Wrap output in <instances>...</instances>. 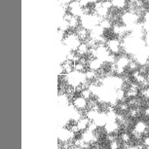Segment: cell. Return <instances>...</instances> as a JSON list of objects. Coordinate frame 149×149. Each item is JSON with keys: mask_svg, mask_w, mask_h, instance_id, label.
<instances>
[{"mask_svg": "<svg viewBox=\"0 0 149 149\" xmlns=\"http://www.w3.org/2000/svg\"><path fill=\"white\" fill-rule=\"evenodd\" d=\"M105 46L107 48L109 53L114 54L116 56H119L120 54H123V49H122V42L119 38L113 37L110 39H107L105 43Z\"/></svg>", "mask_w": 149, "mask_h": 149, "instance_id": "1", "label": "cell"}, {"mask_svg": "<svg viewBox=\"0 0 149 149\" xmlns=\"http://www.w3.org/2000/svg\"><path fill=\"white\" fill-rule=\"evenodd\" d=\"M149 126V124L147 121H144V120H137L134 123V130L137 132L139 134H141L143 136V133L145 132V130L147 129V127Z\"/></svg>", "mask_w": 149, "mask_h": 149, "instance_id": "2", "label": "cell"}, {"mask_svg": "<svg viewBox=\"0 0 149 149\" xmlns=\"http://www.w3.org/2000/svg\"><path fill=\"white\" fill-rule=\"evenodd\" d=\"M74 106L78 110H86V109H88V100L80 95L74 100Z\"/></svg>", "mask_w": 149, "mask_h": 149, "instance_id": "3", "label": "cell"}, {"mask_svg": "<svg viewBox=\"0 0 149 149\" xmlns=\"http://www.w3.org/2000/svg\"><path fill=\"white\" fill-rule=\"evenodd\" d=\"M112 7L119 11H124L127 9L128 0H110Z\"/></svg>", "mask_w": 149, "mask_h": 149, "instance_id": "4", "label": "cell"}, {"mask_svg": "<svg viewBox=\"0 0 149 149\" xmlns=\"http://www.w3.org/2000/svg\"><path fill=\"white\" fill-rule=\"evenodd\" d=\"M90 122H91V120H89L87 117H82L79 121H77L76 126H77L78 130H79L80 132L86 131L87 129H88V127H89Z\"/></svg>", "mask_w": 149, "mask_h": 149, "instance_id": "5", "label": "cell"}, {"mask_svg": "<svg viewBox=\"0 0 149 149\" xmlns=\"http://www.w3.org/2000/svg\"><path fill=\"white\" fill-rule=\"evenodd\" d=\"M80 95L82 97H84L85 100H90L91 98H93V97H94V95H93V93L90 91L89 89H85V90H83L82 92L80 93Z\"/></svg>", "mask_w": 149, "mask_h": 149, "instance_id": "6", "label": "cell"}, {"mask_svg": "<svg viewBox=\"0 0 149 149\" xmlns=\"http://www.w3.org/2000/svg\"><path fill=\"white\" fill-rule=\"evenodd\" d=\"M142 143H143V145L145 146V148H149V136L143 137Z\"/></svg>", "mask_w": 149, "mask_h": 149, "instance_id": "7", "label": "cell"}, {"mask_svg": "<svg viewBox=\"0 0 149 149\" xmlns=\"http://www.w3.org/2000/svg\"><path fill=\"white\" fill-rule=\"evenodd\" d=\"M144 149H149V148H144Z\"/></svg>", "mask_w": 149, "mask_h": 149, "instance_id": "8", "label": "cell"}]
</instances>
